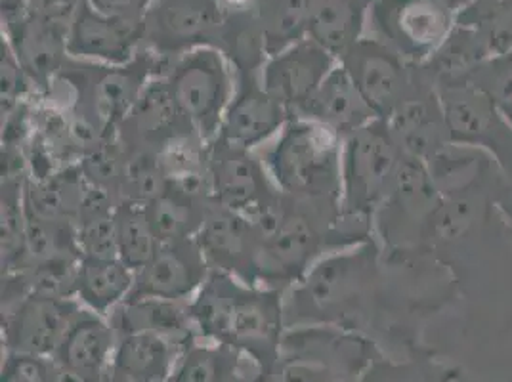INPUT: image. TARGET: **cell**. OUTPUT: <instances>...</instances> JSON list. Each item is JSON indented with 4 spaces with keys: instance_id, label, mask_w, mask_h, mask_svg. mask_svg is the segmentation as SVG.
Returning <instances> with one entry per match:
<instances>
[{
    "instance_id": "1",
    "label": "cell",
    "mask_w": 512,
    "mask_h": 382,
    "mask_svg": "<svg viewBox=\"0 0 512 382\" xmlns=\"http://www.w3.org/2000/svg\"><path fill=\"white\" fill-rule=\"evenodd\" d=\"M188 306L197 339L226 344L262 369H278L287 331L283 291L211 270Z\"/></svg>"
},
{
    "instance_id": "2",
    "label": "cell",
    "mask_w": 512,
    "mask_h": 382,
    "mask_svg": "<svg viewBox=\"0 0 512 382\" xmlns=\"http://www.w3.org/2000/svg\"><path fill=\"white\" fill-rule=\"evenodd\" d=\"M169 62L142 50L130 64L104 65L69 58L43 100L71 115L92 140L117 132L153 77Z\"/></svg>"
},
{
    "instance_id": "3",
    "label": "cell",
    "mask_w": 512,
    "mask_h": 382,
    "mask_svg": "<svg viewBox=\"0 0 512 382\" xmlns=\"http://www.w3.org/2000/svg\"><path fill=\"white\" fill-rule=\"evenodd\" d=\"M258 153L283 195L325 207L341 205L342 136L335 130L291 117Z\"/></svg>"
},
{
    "instance_id": "4",
    "label": "cell",
    "mask_w": 512,
    "mask_h": 382,
    "mask_svg": "<svg viewBox=\"0 0 512 382\" xmlns=\"http://www.w3.org/2000/svg\"><path fill=\"white\" fill-rule=\"evenodd\" d=\"M339 207L281 197L278 207L253 220L260 237L258 287L287 291L321 256L327 255V230Z\"/></svg>"
},
{
    "instance_id": "5",
    "label": "cell",
    "mask_w": 512,
    "mask_h": 382,
    "mask_svg": "<svg viewBox=\"0 0 512 382\" xmlns=\"http://www.w3.org/2000/svg\"><path fill=\"white\" fill-rule=\"evenodd\" d=\"M367 243L327 253L285 291L287 327L341 325L360 304L373 255Z\"/></svg>"
},
{
    "instance_id": "6",
    "label": "cell",
    "mask_w": 512,
    "mask_h": 382,
    "mask_svg": "<svg viewBox=\"0 0 512 382\" xmlns=\"http://www.w3.org/2000/svg\"><path fill=\"white\" fill-rule=\"evenodd\" d=\"M163 77L193 128L213 142L235 94L234 69L222 50L203 46L186 52L172 60Z\"/></svg>"
},
{
    "instance_id": "7",
    "label": "cell",
    "mask_w": 512,
    "mask_h": 382,
    "mask_svg": "<svg viewBox=\"0 0 512 382\" xmlns=\"http://www.w3.org/2000/svg\"><path fill=\"white\" fill-rule=\"evenodd\" d=\"M400 165L398 142L384 119L342 138L341 211L371 216L392 190Z\"/></svg>"
},
{
    "instance_id": "8",
    "label": "cell",
    "mask_w": 512,
    "mask_h": 382,
    "mask_svg": "<svg viewBox=\"0 0 512 382\" xmlns=\"http://www.w3.org/2000/svg\"><path fill=\"white\" fill-rule=\"evenodd\" d=\"M226 16L218 0H151L142 50L171 64L195 48H218Z\"/></svg>"
},
{
    "instance_id": "9",
    "label": "cell",
    "mask_w": 512,
    "mask_h": 382,
    "mask_svg": "<svg viewBox=\"0 0 512 382\" xmlns=\"http://www.w3.org/2000/svg\"><path fill=\"white\" fill-rule=\"evenodd\" d=\"M209 190L216 205L256 220L283 197L258 151L214 138L209 146Z\"/></svg>"
},
{
    "instance_id": "10",
    "label": "cell",
    "mask_w": 512,
    "mask_h": 382,
    "mask_svg": "<svg viewBox=\"0 0 512 382\" xmlns=\"http://www.w3.org/2000/svg\"><path fill=\"white\" fill-rule=\"evenodd\" d=\"M73 12L39 0L18 22L2 25V37L16 52L39 98L46 96L71 58L67 41Z\"/></svg>"
},
{
    "instance_id": "11",
    "label": "cell",
    "mask_w": 512,
    "mask_h": 382,
    "mask_svg": "<svg viewBox=\"0 0 512 382\" xmlns=\"http://www.w3.org/2000/svg\"><path fill=\"white\" fill-rule=\"evenodd\" d=\"M81 310L77 298H20L2 308V344L6 352L54 360L67 329Z\"/></svg>"
},
{
    "instance_id": "12",
    "label": "cell",
    "mask_w": 512,
    "mask_h": 382,
    "mask_svg": "<svg viewBox=\"0 0 512 382\" xmlns=\"http://www.w3.org/2000/svg\"><path fill=\"white\" fill-rule=\"evenodd\" d=\"M144 41L142 18L109 14L90 0L81 2L69 23V56L104 65L130 64Z\"/></svg>"
},
{
    "instance_id": "13",
    "label": "cell",
    "mask_w": 512,
    "mask_h": 382,
    "mask_svg": "<svg viewBox=\"0 0 512 382\" xmlns=\"http://www.w3.org/2000/svg\"><path fill=\"white\" fill-rule=\"evenodd\" d=\"M195 241L211 270L258 287L256 260L260 237L251 218L211 203Z\"/></svg>"
},
{
    "instance_id": "14",
    "label": "cell",
    "mask_w": 512,
    "mask_h": 382,
    "mask_svg": "<svg viewBox=\"0 0 512 382\" xmlns=\"http://www.w3.org/2000/svg\"><path fill=\"white\" fill-rule=\"evenodd\" d=\"M337 65L339 60L331 52L306 37L268 58L262 69V85L291 117H297Z\"/></svg>"
},
{
    "instance_id": "15",
    "label": "cell",
    "mask_w": 512,
    "mask_h": 382,
    "mask_svg": "<svg viewBox=\"0 0 512 382\" xmlns=\"http://www.w3.org/2000/svg\"><path fill=\"white\" fill-rule=\"evenodd\" d=\"M291 119L289 111L262 85L260 77L235 79V94L226 109L218 140L260 151L268 146Z\"/></svg>"
},
{
    "instance_id": "16",
    "label": "cell",
    "mask_w": 512,
    "mask_h": 382,
    "mask_svg": "<svg viewBox=\"0 0 512 382\" xmlns=\"http://www.w3.org/2000/svg\"><path fill=\"white\" fill-rule=\"evenodd\" d=\"M211 274L195 239L161 243L150 262L136 272L130 297L190 302Z\"/></svg>"
},
{
    "instance_id": "17",
    "label": "cell",
    "mask_w": 512,
    "mask_h": 382,
    "mask_svg": "<svg viewBox=\"0 0 512 382\" xmlns=\"http://www.w3.org/2000/svg\"><path fill=\"white\" fill-rule=\"evenodd\" d=\"M339 65L362 94L377 119L390 117L404 100V67L386 44L362 37L350 46Z\"/></svg>"
},
{
    "instance_id": "18",
    "label": "cell",
    "mask_w": 512,
    "mask_h": 382,
    "mask_svg": "<svg viewBox=\"0 0 512 382\" xmlns=\"http://www.w3.org/2000/svg\"><path fill=\"white\" fill-rule=\"evenodd\" d=\"M369 23L381 43L400 52H423L448 31V12L440 0H373Z\"/></svg>"
},
{
    "instance_id": "19",
    "label": "cell",
    "mask_w": 512,
    "mask_h": 382,
    "mask_svg": "<svg viewBox=\"0 0 512 382\" xmlns=\"http://www.w3.org/2000/svg\"><path fill=\"white\" fill-rule=\"evenodd\" d=\"M197 132L176 104L163 75L153 77L138 102L130 109L117 136L127 149L157 153L172 140Z\"/></svg>"
},
{
    "instance_id": "20",
    "label": "cell",
    "mask_w": 512,
    "mask_h": 382,
    "mask_svg": "<svg viewBox=\"0 0 512 382\" xmlns=\"http://www.w3.org/2000/svg\"><path fill=\"white\" fill-rule=\"evenodd\" d=\"M109 321L117 333V339L146 333L174 340L184 346L197 339L188 302L128 297L109 314Z\"/></svg>"
},
{
    "instance_id": "21",
    "label": "cell",
    "mask_w": 512,
    "mask_h": 382,
    "mask_svg": "<svg viewBox=\"0 0 512 382\" xmlns=\"http://www.w3.org/2000/svg\"><path fill=\"white\" fill-rule=\"evenodd\" d=\"M186 346L146 333L121 337L109 365V379L111 382H169Z\"/></svg>"
},
{
    "instance_id": "22",
    "label": "cell",
    "mask_w": 512,
    "mask_h": 382,
    "mask_svg": "<svg viewBox=\"0 0 512 382\" xmlns=\"http://www.w3.org/2000/svg\"><path fill=\"white\" fill-rule=\"evenodd\" d=\"M297 117L321 123L342 138L377 119L341 65L331 71Z\"/></svg>"
},
{
    "instance_id": "23",
    "label": "cell",
    "mask_w": 512,
    "mask_h": 382,
    "mask_svg": "<svg viewBox=\"0 0 512 382\" xmlns=\"http://www.w3.org/2000/svg\"><path fill=\"white\" fill-rule=\"evenodd\" d=\"M90 186L79 165L67 167L43 180L27 178L23 186L25 213L43 220L77 224Z\"/></svg>"
},
{
    "instance_id": "24",
    "label": "cell",
    "mask_w": 512,
    "mask_h": 382,
    "mask_svg": "<svg viewBox=\"0 0 512 382\" xmlns=\"http://www.w3.org/2000/svg\"><path fill=\"white\" fill-rule=\"evenodd\" d=\"M117 340L109 318L83 308L67 329L54 363L85 371H109Z\"/></svg>"
},
{
    "instance_id": "25",
    "label": "cell",
    "mask_w": 512,
    "mask_h": 382,
    "mask_svg": "<svg viewBox=\"0 0 512 382\" xmlns=\"http://www.w3.org/2000/svg\"><path fill=\"white\" fill-rule=\"evenodd\" d=\"M134 279L136 274L119 258L81 256L75 298L85 310L109 318L132 295Z\"/></svg>"
},
{
    "instance_id": "26",
    "label": "cell",
    "mask_w": 512,
    "mask_h": 382,
    "mask_svg": "<svg viewBox=\"0 0 512 382\" xmlns=\"http://www.w3.org/2000/svg\"><path fill=\"white\" fill-rule=\"evenodd\" d=\"M373 0H316L308 37L341 60L363 37Z\"/></svg>"
},
{
    "instance_id": "27",
    "label": "cell",
    "mask_w": 512,
    "mask_h": 382,
    "mask_svg": "<svg viewBox=\"0 0 512 382\" xmlns=\"http://www.w3.org/2000/svg\"><path fill=\"white\" fill-rule=\"evenodd\" d=\"M211 203L213 201L209 197L169 184L167 190L146 205V213L159 245L195 239Z\"/></svg>"
},
{
    "instance_id": "28",
    "label": "cell",
    "mask_w": 512,
    "mask_h": 382,
    "mask_svg": "<svg viewBox=\"0 0 512 382\" xmlns=\"http://www.w3.org/2000/svg\"><path fill=\"white\" fill-rule=\"evenodd\" d=\"M209 146L211 142L203 140L199 132H192L159 149L155 155L169 184L211 199Z\"/></svg>"
},
{
    "instance_id": "29",
    "label": "cell",
    "mask_w": 512,
    "mask_h": 382,
    "mask_svg": "<svg viewBox=\"0 0 512 382\" xmlns=\"http://www.w3.org/2000/svg\"><path fill=\"white\" fill-rule=\"evenodd\" d=\"M316 0H258L256 16L268 56L308 37Z\"/></svg>"
},
{
    "instance_id": "30",
    "label": "cell",
    "mask_w": 512,
    "mask_h": 382,
    "mask_svg": "<svg viewBox=\"0 0 512 382\" xmlns=\"http://www.w3.org/2000/svg\"><path fill=\"white\" fill-rule=\"evenodd\" d=\"M241 354L211 340L195 339L182 350L169 382H235Z\"/></svg>"
},
{
    "instance_id": "31",
    "label": "cell",
    "mask_w": 512,
    "mask_h": 382,
    "mask_svg": "<svg viewBox=\"0 0 512 382\" xmlns=\"http://www.w3.org/2000/svg\"><path fill=\"white\" fill-rule=\"evenodd\" d=\"M115 230L119 260H123L136 274L150 262L159 247L146 213V205L119 201L115 207Z\"/></svg>"
},
{
    "instance_id": "32",
    "label": "cell",
    "mask_w": 512,
    "mask_h": 382,
    "mask_svg": "<svg viewBox=\"0 0 512 382\" xmlns=\"http://www.w3.org/2000/svg\"><path fill=\"white\" fill-rule=\"evenodd\" d=\"M23 186L18 180H0V251L2 276L16 274L25 256L27 216L23 205Z\"/></svg>"
},
{
    "instance_id": "33",
    "label": "cell",
    "mask_w": 512,
    "mask_h": 382,
    "mask_svg": "<svg viewBox=\"0 0 512 382\" xmlns=\"http://www.w3.org/2000/svg\"><path fill=\"white\" fill-rule=\"evenodd\" d=\"M127 149L119 140L117 132L102 136L92 146L86 148L79 169L83 172L86 182L94 190L106 191L119 199L121 180L125 172Z\"/></svg>"
},
{
    "instance_id": "34",
    "label": "cell",
    "mask_w": 512,
    "mask_h": 382,
    "mask_svg": "<svg viewBox=\"0 0 512 382\" xmlns=\"http://www.w3.org/2000/svg\"><path fill=\"white\" fill-rule=\"evenodd\" d=\"M167 188L169 180L161 169L155 153L144 149H127L119 201L148 205Z\"/></svg>"
},
{
    "instance_id": "35",
    "label": "cell",
    "mask_w": 512,
    "mask_h": 382,
    "mask_svg": "<svg viewBox=\"0 0 512 382\" xmlns=\"http://www.w3.org/2000/svg\"><path fill=\"white\" fill-rule=\"evenodd\" d=\"M0 85V113H8L25 102L39 98L16 52L4 37L0 41Z\"/></svg>"
},
{
    "instance_id": "36",
    "label": "cell",
    "mask_w": 512,
    "mask_h": 382,
    "mask_svg": "<svg viewBox=\"0 0 512 382\" xmlns=\"http://www.w3.org/2000/svg\"><path fill=\"white\" fill-rule=\"evenodd\" d=\"M54 360L6 352L0 382H50Z\"/></svg>"
},
{
    "instance_id": "37",
    "label": "cell",
    "mask_w": 512,
    "mask_h": 382,
    "mask_svg": "<svg viewBox=\"0 0 512 382\" xmlns=\"http://www.w3.org/2000/svg\"><path fill=\"white\" fill-rule=\"evenodd\" d=\"M96 8L119 14V16H130V18H144L151 0H90Z\"/></svg>"
},
{
    "instance_id": "38",
    "label": "cell",
    "mask_w": 512,
    "mask_h": 382,
    "mask_svg": "<svg viewBox=\"0 0 512 382\" xmlns=\"http://www.w3.org/2000/svg\"><path fill=\"white\" fill-rule=\"evenodd\" d=\"M50 382H111L109 371H85L54 363Z\"/></svg>"
},
{
    "instance_id": "39",
    "label": "cell",
    "mask_w": 512,
    "mask_h": 382,
    "mask_svg": "<svg viewBox=\"0 0 512 382\" xmlns=\"http://www.w3.org/2000/svg\"><path fill=\"white\" fill-rule=\"evenodd\" d=\"M449 121L457 130H465V132H478L482 123H480V115L469 106V104H453L449 107Z\"/></svg>"
},
{
    "instance_id": "40",
    "label": "cell",
    "mask_w": 512,
    "mask_h": 382,
    "mask_svg": "<svg viewBox=\"0 0 512 382\" xmlns=\"http://www.w3.org/2000/svg\"><path fill=\"white\" fill-rule=\"evenodd\" d=\"M235 382H281L279 367L278 369H262L255 365L251 371H247L241 363V371H239V377Z\"/></svg>"
},
{
    "instance_id": "41",
    "label": "cell",
    "mask_w": 512,
    "mask_h": 382,
    "mask_svg": "<svg viewBox=\"0 0 512 382\" xmlns=\"http://www.w3.org/2000/svg\"><path fill=\"white\" fill-rule=\"evenodd\" d=\"M218 4L226 14H239L255 10L258 0H218Z\"/></svg>"
},
{
    "instance_id": "42",
    "label": "cell",
    "mask_w": 512,
    "mask_h": 382,
    "mask_svg": "<svg viewBox=\"0 0 512 382\" xmlns=\"http://www.w3.org/2000/svg\"><path fill=\"white\" fill-rule=\"evenodd\" d=\"M41 2L46 4V6H54V8H62V10L73 12L85 0H41Z\"/></svg>"
},
{
    "instance_id": "43",
    "label": "cell",
    "mask_w": 512,
    "mask_h": 382,
    "mask_svg": "<svg viewBox=\"0 0 512 382\" xmlns=\"http://www.w3.org/2000/svg\"><path fill=\"white\" fill-rule=\"evenodd\" d=\"M449 2H461V0H449Z\"/></svg>"
}]
</instances>
